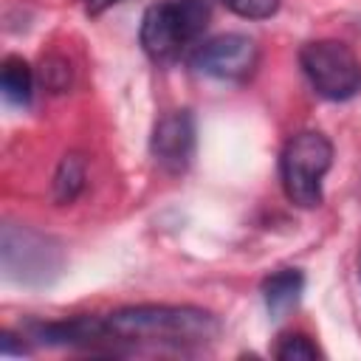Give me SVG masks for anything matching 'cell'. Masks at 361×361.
I'll return each mask as SVG.
<instances>
[{"instance_id": "cell-1", "label": "cell", "mask_w": 361, "mask_h": 361, "mask_svg": "<svg viewBox=\"0 0 361 361\" xmlns=\"http://www.w3.org/2000/svg\"><path fill=\"white\" fill-rule=\"evenodd\" d=\"M121 353L135 347L197 350L223 333L217 313L197 305H127L104 316Z\"/></svg>"}, {"instance_id": "cell-2", "label": "cell", "mask_w": 361, "mask_h": 361, "mask_svg": "<svg viewBox=\"0 0 361 361\" xmlns=\"http://www.w3.org/2000/svg\"><path fill=\"white\" fill-rule=\"evenodd\" d=\"M209 20V0H158L141 17V48L152 62L169 65L200 45Z\"/></svg>"}, {"instance_id": "cell-3", "label": "cell", "mask_w": 361, "mask_h": 361, "mask_svg": "<svg viewBox=\"0 0 361 361\" xmlns=\"http://www.w3.org/2000/svg\"><path fill=\"white\" fill-rule=\"evenodd\" d=\"M333 166V144L319 130H302L288 138L279 155L285 197L299 209H316L324 197V175Z\"/></svg>"}, {"instance_id": "cell-4", "label": "cell", "mask_w": 361, "mask_h": 361, "mask_svg": "<svg viewBox=\"0 0 361 361\" xmlns=\"http://www.w3.org/2000/svg\"><path fill=\"white\" fill-rule=\"evenodd\" d=\"M0 265L17 285H48L62 274L65 254L51 234L23 223H6L0 234Z\"/></svg>"}, {"instance_id": "cell-5", "label": "cell", "mask_w": 361, "mask_h": 361, "mask_svg": "<svg viewBox=\"0 0 361 361\" xmlns=\"http://www.w3.org/2000/svg\"><path fill=\"white\" fill-rule=\"evenodd\" d=\"M299 65L310 87L327 102H347L361 93V59L341 39H310L299 48Z\"/></svg>"}, {"instance_id": "cell-6", "label": "cell", "mask_w": 361, "mask_h": 361, "mask_svg": "<svg viewBox=\"0 0 361 361\" xmlns=\"http://www.w3.org/2000/svg\"><path fill=\"white\" fill-rule=\"evenodd\" d=\"M189 62L197 73L220 79V82H245L259 65V45L254 37L228 31L203 39L192 54Z\"/></svg>"}, {"instance_id": "cell-7", "label": "cell", "mask_w": 361, "mask_h": 361, "mask_svg": "<svg viewBox=\"0 0 361 361\" xmlns=\"http://www.w3.org/2000/svg\"><path fill=\"white\" fill-rule=\"evenodd\" d=\"M195 147H197V127L192 110L186 107L169 110L155 121L149 135V155L161 172L172 178L183 175L192 166Z\"/></svg>"}, {"instance_id": "cell-8", "label": "cell", "mask_w": 361, "mask_h": 361, "mask_svg": "<svg viewBox=\"0 0 361 361\" xmlns=\"http://www.w3.org/2000/svg\"><path fill=\"white\" fill-rule=\"evenodd\" d=\"M259 290L271 319H285L305 293V274L299 268H279L262 279Z\"/></svg>"}, {"instance_id": "cell-9", "label": "cell", "mask_w": 361, "mask_h": 361, "mask_svg": "<svg viewBox=\"0 0 361 361\" xmlns=\"http://www.w3.org/2000/svg\"><path fill=\"white\" fill-rule=\"evenodd\" d=\"M87 180V161L82 152H65L54 169L51 180V197L56 206H71L82 192Z\"/></svg>"}, {"instance_id": "cell-10", "label": "cell", "mask_w": 361, "mask_h": 361, "mask_svg": "<svg viewBox=\"0 0 361 361\" xmlns=\"http://www.w3.org/2000/svg\"><path fill=\"white\" fill-rule=\"evenodd\" d=\"M0 90L8 104L25 107L34 96V71L23 56H6L3 71H0Z\"/></svg>"}, {"instance_id": "cell-11", "label": "cell", "mask_w": 361, "mask_h": 361, "mask_svg": "<svg viewBox=\"0 0 361 361\" xmlns=\"http://www.w3.org/2000/svg\"><path fill=\"white\" fill-rule=\"evenodd\" d=\"M274 355L279 361H316V358H322V350L316 347V341L307 333H285V336H279Z\"/></svg>"}, {"instance_id": "cell-12", "label": "cell", "mask_w": 361, "mask_h": 361, "mask_svg": "<svg viewBox=\"0 0 361 361\" xmlns=\"http://www.w3.org/2000/svg\"><path fill=\"white\" fill-rule=\"evenodd\" d=\"M217 3L243 20H268L282 6V0H217Z\"/></svg>"}, {"instance_id": "cell-13", "label": "cell", "mask_w": 361, "mask_h": 361, "mask_svg": "<svg viewBox=\"0 0 361 361\" xmlns=\"http://www.w3.org/2000/svg\"><path fill=\"white\" fill-rule=\"evenodd\" d=\"M42 85L54 93L65 90L71 85V65L62 59V56H48L42 62Z\"/></svg>"}, {"instance_id": "cell-14", "label": "cell", "mask_w": 361, "mask_h": 361, "mask_svg": "<svg viewBox=\"0 0 361 361\" xmlns=\"http://www.w3.org/2000/svg\"><path fill=\"white\" fill-rule=\"evenodd\" d=\"M0 353L3 355H28L31 353V338L25 333L3 330L0 333Z\"/></svg>"}, {"instance_id": "cell-15", "label": "cell", "mask_w": 361, "mask_h": 361, "mask_svg": "<svg viewBox=\"0 0 361 361\" xmlns=\"http://www.w3.org/2000/svg\"><path fill=\"white\" fill-rule=\"evenodd\" d=\"M116 3H121V0H85V11H87L90 17H99V14H104L107 8H113Z\"/></svg>"}, {"instance_id": "cell-16", "label": "cell", "mask_w": 361, "mask_h": 361, "mask_svg": "<svg viewBox=\"0 0 361 361\" xmlns=\"http://www.w3.org/2000/svg\"><path fill=\"white\" fill-rule=\"evenodd\" d=\"M358 279H361V254H358Z\"/></svg>"}]
</instances>
